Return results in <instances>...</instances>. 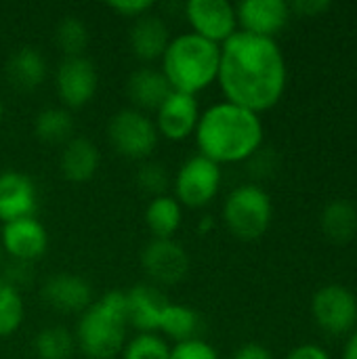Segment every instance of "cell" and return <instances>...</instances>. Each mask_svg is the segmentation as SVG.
Masks as SVG:
<instances>
[{"label": "cell", "instance_id": "6da1fadb", "mask_svg": "<svg viewBox=\"0 0 357 359\" xmlns=\"http://www.w3.org/2000/svg\"><path fill=\"white\" fill-rule=\"evenodd\" d=\"M286 59L276 38L238 29L221 44L217 82L229 103L255 114L280 103L286 90Z\"/></svg>", "mask_w": 357, "mask_h": 359}, {"label": "cell", "instance_id": "7a4b0ae2", "mask_svg": "<svg viewBox=\"0 0 357 359\" xmlns=\"http://www.w3.org/2000/svg\"><path fill=\"white\" fill-rule=\"evenodd\" d=\"M200 156L215 164H238L250 160L263 145V122L259 114L221 101L200 114L196 126Z\"/></svg>", "mask_w": 357, "mask_h": 359}, {"label": "cell", "instance_id": "3957f363", "mask_svg": "<svg viewBox=\"0 0 357 359\" xmlns=\"http://www.w3.org/2000/svg\"><path fill=\"white\" fill-rule=\"evenodd\" d=\"M162 74L177 93L194 95L208 88L219 76L221 46L198 34H179L170 38L162 55Z\"/></svg>", "mask_w": 357, "mask_h": 359}, {"label": "cell", "instance_id": "277c9868", "mask_svg": "<svg viewBox=\"0 0 357 359\" xmlns=\"http://www.w3.org/2000/svg\"><path fill=\"white\" fill-rule=\"evenodd\" d=\"M126 328V294L112 290L80 313L74 334L76 347L88 359H114L124 349Z\"/></svg>", "mask_w": 357, "mask_h": 359}, {"label": "cell", "instance_id": "5b68a950", "mask_svg": "<svg viewBox=\"0 0 357 359\" xmlns=\"http://www.w3.org/2000/svg\"><path fill=\"white\" fill-rule=\"evenodd\" d=\"M271 217V198L263 187L255 183L236 187L223 204L225 225L238 240H259L269 229Z\"/></svg>", "mask_w": 357, "mask_h": 359}, {"label": "cell", "instance_id": "8992f818", "mask_svg": "<svg viewBox=\"0 0 357 359\" xmlns=\"http://www.w3.org/2000/svg\"><path fill=\"white\" fill-rule=\"evenodd\" d=\"M107 137L112 147L128 160H145L158 145V128L154 120L135 109H120L112 116L107 124Z\"/></svg>", "mask_w": 357, "mask_h": 359}, {"label": "cell", "instance_id": "52a82bcc", "mask_svg": "<svg viewBox=\"0 0 357 359\" xmlns=\"http://www.w3.org/2000/svg\"><path fill=\"white\" fill-rule=\"evenodd\" d=\"M223 181L221 166L204 156H191L175 177V200L187 208H204L219 194Z\"/></svg>", "mask_w": 357, "mask_h": 359}, {"label": "cell", "instance_id": "ba28073f", "mask_svg": "<svg viewBox=\"0 0 357 359\" xmlns=\"http://www.w3.org/2000/svg\"><path fill=\"white\" fill-rule=\"evenodd\" d=\"M311 313L328 334H345L357 324V299L341 284H328L314 294Z\"/></svg>", "mask_w": 357, "mask_h": 359}, {"label": "cell", "instance_id": "9c48e42d", "mask_svg": "<svg viewBox=\"0 0 357 359\" xmlns=\"http://www.w3.org/2000/svg\"><path fill=\"white\" fill-rule=\"evenodd\" d=\"M185 17L194 34L219 46L238 32L236 6L227 0H189Z\"/></svg>", "mask_w": 357, "mask_h": 359}, {"label": "cell", "instance_id": "30bf717a", "mask_svg": "<svg viewBox=\"0 0 357 359\" xmlns=\"http://www.w3.org/2000/svg\"><path fill=\"white\" fill-rule=\"evenodd\" d=\"M143 269L147 278L158 286H177L189 273V255L187 250L170 240H151L141 255Z\"/></svg>", "mask_w": 357, "mask_h": 359}, {"label": "cell", "instance_id": "8fae6325", "mask_svg": "<svg viewBox=\"0 0 357 359\" xmlns=\"http://www.w3.org/2000/svg\"><path fill=\"white\" fill-rule=\"evenodd\" d=\"M57 95L61 103L69 109H78L86 105L99 86V74L90 59L82 57H65L55 74Z\"/></svg>", "mask_w": 357, "mask_h": 359}, {"label": "cell", "instance_id": "7c38bea8", "mask_svg": "<svg viewBox=\"0 0 357 359\" xmlns=\"http://www.w3.org/2000/svg\"><path fill=\"white\" fill-rule=\"evenodd\" d=\"M2 250L19 263L38 261L48 248V233L36 217L11 221L2 225Z\"/></svg>", "mask_w": 357, "mask_h": 359}, {"label": "cell", "instance_id": "4fadbf2b", "mask_svg": "<svg viewBox=\"0 0 357 359\" xmlns=\"http://www.w3.org/2000/svg\"><path fill=\"white\" fill-rule=\"evenodd\" d=\"M200 120V105L194 95L173 90L156 111V128L168 141H185L196 133Z\"/></svg>", "mask_w": 357, "mask_h": 359}, {"label": "cell", "instance_id": "5bb4252c", "mask_svg": "<svg viewBox=\"0 0 357 359\" xmlns=\"http://www.w3.org/2000/svg\"><path fill=\"white\" fill-rule=\"evenodd\" d=\"M242 32L274 38L290 21V4L284 0H244L236 6Z\"/></svg>", "mask_w": 357, "mask_h": 359}, {"label": "cell", "instance_id": "9a60e30c", "mask_svg": "<svg viewBox=\"0 0 357 359\" xmlns=\"http://www.w3.org/2000/svg\"><path fill=\"white\" fill-rule=\"evenodd\" d=\"M124 294L128 326L139 330V334H158L160 320L170 305L166 294L154 284H137Z\"/></svg>", "mask_w": 357, "mask_h": 359}, {"label": "cell", "instance_id": "2e32d148", "mask_svg": "<svg viewBox=\"0 0 357 359\" xmlns=\"http://www.w3.org/2000/svg\"><path fill=\"white\" fill-rule=\"evenodd\" d=\"M38 189L36 183L23 172H0V221L11 223L36 217Z\"/></svg>", "mask_w": 357, "mask_h": 359}, {"label": "cell", "instance_id": "e0dca14e", "mask_svg": "<svg viewBox=\"0 0 357 359\" xmlns=\"http://www.w3.org/2000/svg\"><path fill=\"white\" fill-rule=\"evenodd\" d=\"M42 299L59 313H84L93 303V288L80 276L57 273L44 282Z\"/></svg>", "mask_w": 357, "mask_h": 359}, {"label": "cell", "instance_id": "ac0fdd59", "mask_svg": "<svg viewBox=\"0 0 357 359\" xmlns=\"http://www.w3.org/2000/svg\"><path fill=\"white\" fill-rule=\"evenodd\" d=\"M168 42H170V29L162 17L147 13V15L135 19L130 34H128V44L137 59H141V61L162 59Z\"/></svg>", "mask_w": 357, "mask_h": 359}, {"label": "cell", "instance_id": "d6986e66", "mask_svg": "<svg viewBox=\"0 0 357 359\" xmlns=\"http://www.w3.org/2000/svg\"><path fill=\"white\" fill-rule=\"evenodd\" d=\"M126 93L135 109L145 114V111H158V107L166 101L173 88L160 69L139 67L130 74L126 82Z\"/></svg>", "mask_w": 357, "mask_h": 359}, {"label": "cell", "instance_id": "ffe728a7", "mask_svg": "<svg viewBox=\"0 0 357 359\" xmlns=\"http://www.w3.org/2000/svg\"><path fill=\"white\" fill-rule=\"evenodd\" d=\"M101 162V154L99 147L84 137H72L63 149H61V158H59V168L61 175L72 181V183H86L95 177L97 168Z\"/></svg>", "mask_w": 357, "mask_h": 359}, {"label": "cell", "instance_id": "44dd1931", "mask_svg": "<svg viewBox=\"0 0 357 359\" xmlns=\"http://www.w3.org/2000/svg\"><path fill=\"white\" fill-rule=\"evenodd\" d=\"M6 80L23 93L40 88L46 80V59L34 46L17 48L6 61Z\"/></svg>", "mask_w": 357, "mask_h": 359}, {"label": "cell", "instance_id": "7402d4cb", "mask_svg": "<svg viewBox=\"0 0 357 359\" xmlns=\"http://www.w3.org/2000/svg\"><path fill=\"white\" fill-rule=\"evenodd\" d=\"M183 221V206L175 196H158L145 208V225L156 240H170Z\"/></svg>", "mask_w": 357, "mask_h": 359}, {"label": "cell", "instance_id": "603a6c76", "mask_svg": "<svg viewBox=\"0 0 357 359\" xmlns=\"http://www.w3.org/2000/svg\"><path fill=\"white\" fill-rule=\"evenodd\" d=\"M320 225L330 242L347 244L357 233V208L349 200H332L324 206Z\"/></svg>", "mask_w": 357, "mask_h": 359}, {"label": "cell", "instance_id": "cb8c5ba5", "mask_svg": "<svg viewBox=\"0 0 357 359\" xmlns=\"http://www.w3.org/2000/svg\"><path fill=\"white\" fill-rule=\"evenodd\" d=\"M202 318L198 311H194L187 305H177L170 303L160 320L158 332H162L164 337L173 339L175 343H183V341H191L198 339L202 332Z\"/></svg>", "mask_w": 357, "mask_h": 359}, {"label": "cell", "instance_id": "d4e9b609", "mask_svg": "<svg viewBox=\"0 0 357 359\" xmlns=\"http://www.w3.org/2000/svg\"><path fill=\"white\" fill-rule=\"evenodd\" d=\"M34 133L40 141L57 145L67 143L74 133V118L65 107H46L34 120Z\"/></svg>", "mask_w": 357, "mask_h": 359}, {"label": "cell", "instance_id": "484cf974", "mask_svg": "<svg viewBox=\"0 0 357 359\" xmlns=\"http://www.w3.org/2000/svg\"><path fill=\"white\" fill-rule=\"evenodd\" d=\"M34 351L38 359H72L76 351V339L63 326H48L36 334Z\"/></svg>", "mask_w": 357, "mask_h": 359}, {"label": "cell", "instance_id": "4316f807", "mask_svg": "<svg viewBox=\"0 0 357 359\" xmlns=\"http://www.w3.org/2000/svg\"><path fill=\"white\" fill-rule=\"evenodd\" d=\"M88 27L80 17L67 15L55 29V42L65 57H82L88 46Z\"/></svg>", "mask_w": 357, "mask_h": 359}, {"label": "cell", "instance_id": "83f0119b", "mask_svg": "<svg viewBox=\"0 0 357 359\" xmlns=\"http://www.w3.org/2000/svg\"><path fill=\"white\" fill-rule=\"evenodd\" d=\"M25 307L19 290L0 280V339L11 337L23 324Z\"/></svg>", "mask_w": 357, "mask_h": 359}, {"label": "cell", "instance_id": "f1b7e54d", "mask_svg": "<svg viewBox=\"0 0 357 359\" xmlns=\"http://www.w3.org/2000/svg\"><path fill=\"white\" fill-rule=\"evenodd\" d=\"M122 359H170V347L158 334H137L124 345Z\"/></svg>", "mask_w": 357, "mask_h": 359}, {"label": "cell", "instance_id": "f546056e", "mask_svg": "<svg viewBox=\"0 0 357 359\" xmlns=\"http://www.w3.org/2000/svg\"><path fill=\"white\" fill-rule=\"evenodd\" d=\"M135 181H137V185H139L145 194H149V196H154V198L164 196L166 187L170 185L168 170H166V166L160 164V162H145V164L137 170Z\"/></svg>", "mask_w": 357, "mask_h": 359}, {"label": "cell", "instance_id": "4dcf8cb0", "mask_svg": "<svg viewBox=\"0 0 357 359\" xmlns=\"http://www.w3.org/2000/svg\"><path fill=\"white\" fill-rule=\"evenodd\" d=\"M170 359H219V353L206 341L191 339V341L177 343L170 349Z\"/></svg>", "mask_w": 357, "mask_h": 359}, {"label": "cell", "instance_id": "1f68e13d", "mask_svg": "<svg viewBox=\"0 0 357 359\" xmlns=\"http://www.w3.org/2000/svg\"><path fill=\"white\" fill-rule=\"evenodd\" d=\"M109 8L120 17L139 19L154 8V2L151 0H120V2H109Z\"/></svg>", "mask_w": 357, "mask_h": 359}, {"label": "cell", "instance_id": "d6a6232c", "mask_svg": "<svg viewBox=\"0 0 357 359\" xmlns=\"http://www.w3.org/2000/svg\"><path fill=\"white\" fill-rule=\"evenodd\" d=\"M332 4L328 0H297L290 4V13L303 15V17H316L324 11H328Z\"/></svg>", "mask_w": 357, "mask_h": 359}, {"label": "cell", "instance_id": "836d02e7", "mask_svg": "<svg viewBox=\"0 0 357 359\" xmlns=\"http://www.w3.org/2000/svg\"><path fill=\"white\" fill-rule=\"evenodd\" d=\"M286 359H330V355L320 345H301L292 349Z\"/></svg>", "mask_w": 357, "mask_h": 359}, {"label": "cell", "instance_id": "e575fe53", "mask_svg": "<svg viewBox=\"0 0 357 359\" xmlns=\"http://www.w3.org/2000/svg\"><path fill=\"white\" fill-rule=\"evenodd\" d=\"M231 359H274V355L267 347L250 343V345H244Z\"/></svg>", "mask_w": 357, "mask_h": 359}, {"label": "cell", "instance_id": "d590c367", "mask_svg": "<svg viewBox=\"0 0 357 359\" xmlns=\"http://www.w3.org/2000/svg\"><path fill=\"white\" fill-rule=\"evenodd\" d=\"M343 359H357V330L349 337V341H347V347H345Z\"/></svg>", "mask_w": 357, "mask_h": 359}, {"label": "cell", "instance_id": "8d00e7d4", "mask_svg": "<svg viewBox=\"0 0 357 359\" xmlns=\"http://www.w3.org/2000/svg\"><path fill=\"white\" fill-rule=\"evenodd\" d=\"M2 116H4V105H2V99H0V124H2Z\"/></svg>", "mask_w": 357, "mask_h": 359}, {"label": "cell", "instance_id": "74e56055", "mask_svg": "<svg viewBox=\"0 0 357 359\" xmlns=\"http://www.w3.org/2000/svg\"><path fill=\"white\" fill-rule=\"evenodd\" d=\"M2 255H4V250H2V244H0V265H2Z\"/></svg>", "mask_w": 357, "mask_h": 359}]
</instances>
